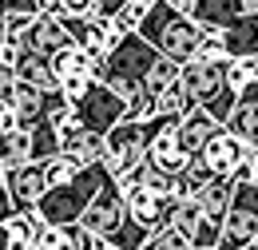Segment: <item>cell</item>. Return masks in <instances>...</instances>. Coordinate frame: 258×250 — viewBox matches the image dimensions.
Here are the masks:
<instances>
[{"label":"cell","mask_w":258,"mask_h":250,"mask_svg":"<svg viewBox=\"0 0 258 250\" xmlns=\"http://www.w3.org/2000/svg\"><path fill=\"white\" fill-rule=\"evenodd\" d=\"M163 4H171V8L183 12V16H191V8H195V0H163Z\"/></svg>","instance_id":"40"},{"label":"cell","mask_w":258,"mask_h":250,"mask_svg":"<svg viewBox=\"0 0 258 250\" xmlns=\"http://www.w3.org/2000/svg\"><path fill=\"white\" fill-rule=\"evenodd\" d=\"M60 155H68L76 167H96L107 155V143L88 127H72V131H60Z\"/></svg>","instance_id":"16"},{"label":"cell","mask_w":258,"mask_h":250,"mask_svg":"<svg viewBox=\"0 0 258 250\" xmlns=\"http://www.w3.org/2000/svg\"><path fill=\"white\" fill-rule=\"evenodd\" d=\"M171 84H179V64L167 60V56H159V60H155V68L147 72V80H143V92L159 95V92H167Z\"/></svg>","instance_id":"28"},{"label":"cell","mask_w":258,"mask_h":250,"mask_svg":"<svg viewBox=\"0 0 258 250\" xmlns=\"http://www.w3.org/2000/svg\"><path fill=\"white\" fill-rule=\"evenodd\" d=\"M4 230H8V242L36 246V238H40L44 222H40V215H36V211H12V215L4 219Z\"/></svg>","instance_id":"27"},{"label":"cell","mask_w":258,"mask_h":250,"mask_svg":"<svg viewBox=\"0 0 258 250\" xmlns=\"http://www.w3.org/2000/svg\"><path fill=\"white\" fill-rule=\"evenodd\" d=\"M258 60H226V88L230 92H246L254 84Z\"/></svg>","instance_id":"30"},{"label":"cell","mask_w":258,"mask_h":250,"mask_svg":"<svg viewBox=\"0 0 258 250\" xmlns=\"http://www.w3.org/2000/svg\"><path fill=\"white\" fill-rule=\"evenodd\" d=\"M167 226H171V230L191 246L195 234H199V226H203V211H199V203H195V199H183V203L175 199V203H171V211H167Z\"/></svg>","instance_id":"23"},{"label":"cell","mask_w":258,"mask_h":250,"mask_svg":"<svg viewBox=\"0 0 258 250\" xmlns=\"http://www.w3.org/2000/svg\"><path fill=\"white\" fill-rule=\"evenodd\" d=\"M68 44H76V40L68 36L64 20L52 16V12H40L32 20V28H28V40H24V48L36 52V56H44V60H52V56H56L60 48H68Z\"/></svg>","instance_id":"15"},{"label":"cell","mask_w":258,"mask_h":250,"mask_svg":"<svg viewBox=\"0 0 258 250\" xmlns=\"http://www.w3.org/2000/svg\"><path fill=\"white\" fill-rule=\"evenodd\" d=\"M16 207H12V199H8V187H4V179H0V219H8Z\"/></svg>","instance_id":"39"},{"label":"cell","mask_w":258,"mask_h":250,"mask_svg":"<svg viewBox=\"0 0 258 250\" xmlns=\"http://www.w3.org/2000/svg\"><path fill=\"white\" fill-rule=\"evenodd\" d=\"M16 84H32L40 92H60V84H56V76H52V64L44 60V56H36V52H20V60H16Z\"/></svg>","instance_id":"21"},{"label":"cell","mask_w":258,"mask_h":250,"mask_svg":"<svg viewBox=\"0 0 258 250\" xmlns=\"http://www.w3.org/2000/svg\"><path fill=\"white\" fill-rule=\"evenodd\" d=\"M254 84H258V72H254Z\"/></svg>","instance_id":"46"},{"label":"cell","mask_w":258,"mask_h":250,"mask_svg":"<svg viewBox=\"0 0 258 250\" xmlns=\"http://www.w3.org/2000/svg\"><path fill=\"white\" fill-rule=\"evenodd\" d=\"M123 40V32H119V24L115 20H103V16H92L88 20V28H84V40H80V48L92 56V60H103L115 44Z\"/></svg>","instance_id":"20"},{"label":"cell","mask_w":258,"mask_h":250,"mask_svg":"<svg viewBox=\"0 0 258 250\" xmlns=\"http://www.w3.org/2000/svg\"><path fill=\"white\" fill-rule=\"evenodd\" d=\"M111 175L103 171V163L96 167H84L72 183L64 187H48L44 191V199L36 203V215L44 226H76V222L84 219V211H88V203L99 195V187L107 183Z\"/></svg>","instance_id":"4"},{"label":"cell","mask_w":258,"mask_h":250,"mask_svg":"<svg viewBox=\"0 0 258 250\" xmlns=\"http://www.w3.org/2000/svg\"><path fill=\"white\" fill-rule=\"evenodd\" d=\"M0 179H4V163H0Z\"/></svg>","instance_id":"44"},{"label":"cell","mask_w":258,"mask_h":250,"mask_svg":"<svg viewBox=\"0 0 258 250\" xmlns=\"http://www.w3.org/2000/svg\"><path fill=\"white\" fill-rule=\"evenodd\" d=\"M36 250H76L72 226H44L36 238Z\"/></svg>","instance_id":"32"},{"label":"cell","mask_w":258,"mask_h":250,"mask_svg":"<svg viewBox=\"0 0 258 250\" xmlns=\"http://www.w3.org/2000/svg\"><path fill=\"white\" fill-rule=\"evenodd\" d=\"M195 60H226L223 32H203V44H199V56Z\"/></svg>","instance_id":"35"},{"label":"cell","mask_w":258,"mask_h":250,"mask_svg":"<svg viewBox=\"0 0 258 250\" xmlns=\"http://www.w3.org/2000/svg\"><path fill=\"white\" fill-rule=\"evenodd\" d=\"M155 60H159V52L139 32H127L103 60H92V80L103 84V88H111L119 99H127V95H135L143 88V80L155 68Z\"/></svg>","instance_id":"1"},{"label":"cell","mask_w":258,"mask_h":250,"mask_svg":"<svg viewBox=\"0 0 258 250\" xmlns=\"http://www.w3.org/2000/svg\"><path fill=\"white\" fill-rule=\"evenodd\" d=\"M135 32H139V36H143L159 56L175 60L179 68H183V64H191L195 56H199V44H203V28L195 24L191 16L175 12L171 4H163V0L151 4V12L143 16V24H139Z\"/></svg>","instance_id":"3"},{"label":"cell","mask_w":258,"mask_h":250,"mask_svg":"<svg viewBox=\"0 0 258 250\" xmlns=\"http://www.w3.org/2000/svg\"><path fill=\"white\" fill-rule=\"evenodd\" d=\"M167 123H171V119H159V115H151V119H143V123L119 119V123L103 135V143H107L103 171H107L111 179H123L139 163H147V147H151V139H155Z\"/></svg>","instance_id":"5"},{"label":"cell","mask_w":258,"mask_h":250,"mask_svg":"<svg viewBox=\"0 0 258 250\" xmlns=\"http://www.w3.org/2000/svg\"><path fill=\"white\" fill-rule=\"evenodd\" d=\"M187 250H199V246H187Z\"/></svg>","instance_id":"47"},{"label":"cell","mask_w":258,"mask_h":250,"mask_svg":"<svg viewBox=\"0 0 258 250\" xmlns=\"http://www.w3.org/2000/svg\"><path fill=\"white\" fill-rule=\"evenodd\" d=\"M4 187L16 211H36V203L44 199V163H16V167H4Z\"/></svg>","instance_id":"11"},{"label":"cell","mask_w":258,"mask_h":250,"mask_svg":"<svg viewBox=\"0 0 258 250\" xmlns=\"http://www.w3.org/2000/svg\"><path fill=\"white\" fill-rule=\"evenodd\" d=\"M230 199H234V179H211L207 191L195 199V203H199V211H203V222H211V226H219V230H223L226 211H230Z\"/></svg>","instance_id":"19"},{"label":"cell","mask_w":258,"mask_h":250,"mask_svg":"<svg viewBox=\"0 0 258 250\" xmlns=\"http://www.w3.org/2000/svg\"><path fill=\"white\" fill-rule=\"evenodd\" d=\"M0 163L12 167V159H8V135H0Z\"/></svg>","instance_id":"41"},{"label":"cell","mask_w":258,"mask_h":250,"mask_svg":"<svg viewBox=\"0 0 258 250\" xmlns=\"http://www.w3.org/2000/svg\"><path fill=\"white\" fill-rule=\"evenodd\" d=\"M48 64H52L56 84H68V80H84V76H92V56H88L80 44H68V48H60V52H56Z\"/></svg>","instance_id":"22"},{"label":"cell","mask_w":258,"mask_h":250,"mask_svg":"<svg viewBox=\"0 0 258 250\" xmlns=\"http://www.w3.org/2000/svg\"><path fill=\"white\" fill-rule=\"evenodd\" d=\"M16 131V111L8 99H0V135H12Z\"/></svg>","instance_id":"36"},{"label":"cell","mask_w":258,"mask_h":250,"mask_svg":"<svg viewBox=\"0 0 258 250\" xmlns=\"http://www.w3.org/2000/svg\"><path fill=\"white\" fill-rule=\"evenodd\" d=\"M4 24H8V20H4V12H0V44H4Z\"/></svg>","instance_id":"42"},{"label":"cell","mask_w":258,"mask_h":250,"mask_svg":"<svg viewBox=\"0 0 258 250\" xmlns=\"http://www.w3.org/2000/svg\"><path fill=\"white\" fill-rule=\"evenodd\" d=\"M242 250H258V246H254V242H250V246H242Z\"/></svg>","instance_id":"43"},{"label":"cell","mask_w":258,"mask_h":250,"mask_svg":"<svg viewBox=\"0 0 258 250\" xmlns=\"http://www.w3.org/2000/svg\"><path fill=\"white\" fill-rule=\"evenodd\" d=\"M187 163H191V155L183 151V143H179V131H175V123H167L151 139V147H147V167H155L159 175H183L187 171Z\"/></svg>","instance_id":"14"},{"label":"cell","mask_w":258,"mask_h":250,"mask_svg":"<svg viewBox=\"0 0 258 250\" xmlns=\"http://www.w3.org/2000/svg\"><path fill=\"white\" fill-rule=\"evenodd\" d=\"M0 222H4V219H0Z\"/></svg>","instance_id":"49"},{"label":"cell","mask_w":258,"mask_h":250,"mask_svg":"<svg viewBox=\"0 0 258 250\" xmlns=\"http://www.w3.org/2000/svg\"><path fill=\"white\" fill-rule=\"evenodd\" d=\"M175 131H179V143H183V151H187L191 159H199V151H203V147H207V143H211V139H215L223 127L215 123V119H211L203 107H195L191 115H183V119L175 123Z\"/></svg>","instance_id":"18"},{"label":"cell","mask_w":258,"mask_h":250,"mask_svg":"<svg viewBox=\"0 0 258 250\" xmlns=\"http://www.w3.org/2000/svg\"><path fill=\"white\" fill-rule=\"evenodd\" d=\"M80 171H84V167H76L68 155H56V159L44 163V183H48V187H64V183H72Z\"/></svg>","instance_id":"29"},{"label":"cell","mask_w":258,"mask_h":250,"mask_svg":"<svg viewBox=\"0 0 258 250\" xmlns=\"http://www.w3.org/2000/svg\"><path fill=\"white\" fill-rule=\"evenodd\" d=\"M254 246H258V238H254Z\"/></svg>","instance_id":"48"},{"label":"cell","mask_w":258,"mask_h":250,"mask_svg":"<svg viewBox=\"0 0 258 250\" xmlns=\"http://www.w3.org/2000/svg\"><path fill=\"white\" fill-rule=\"evenodd\" d=\"M52 16H68V20H92L96 16V0H48Z\"/></svg>","instance_id":"31"},{"label":"cell","mask_w":258,"mask_h":250,"mask_svg":"<svg viewBox=\"0 0 258 250\" xmlns=\"http://www.w3.org/2000/svg\"><path fill=\"white\" fill-rule=\"evenodd\" d=\"M12 88H16V72L0 64V99H8V95H12Z\"/></svg>","instance_id":"38"},{"label":"cell","mask_w":258,"mask_h":250,"mask_svg":"<svg viewBox=\"0 0 258 250\" xmlns=\"http://www.w3.org/2000/svg\"><path fill=\"white\" fill-rule=\"evenodd\" d=\"M123 107H127V99H119V95L111 92V88H103V84H92L88 92L72 103L80 127H88V131H96V135H107L111 127L119 123V119H123Z\"/></svg>","instance_id":"8"},{"label":"cell","mask_w":258,"mask_h":250,"mask_svg":"<svg viewBox=\"0 0 258 250\" xmlns=\"http://www.w3.org/2000/svg\"><path fill=\"white\" fill-rule=\"evenodd\" d=\"M246 12H258V0H195L191 20L203 32H226Z\"/></svg>","instance_id":"13"},{"label":"cell","mask_w":258,"mask_h":250,"mask_svg":"<svg viewBox=\"0 0 258 250\" xmlns=\"http://www.w3.org/2000/svg\"><path fill=\"white\" fill-rule=\"evenodd\" d=\"M155 115V95L151 92H139L127 95V107H123V119H131V123H143V119H151Z\"/></svg>","instance_id":"33"},{"label":"cell","mask_w":258,"mask_h":250,"mask_svg":"<svg viewBox=\"0 0 258 250\" xmlns=\"http://www.w3.org/2000/svg\"><path fill=\"white\" fill-rule=\"evenodd\" d=\"M143 250H187V242H183L171 226H159V230H151V234H147Z\"/></svg>","instance_id":"34"},{"label":"cell","mask_w":258,"mask_h":250,"mask_svg":"<svg viewBox=\"0 0 258 250\" xmlns=\"http://www.w3.org/2000/svg\"><path fill=\"white\" fill-rule=\"evenodd\" d=\"M246 155H254L246 143H238L230 131H219V135L199 151V163H203L215 179H234V171L246 163Z\"/></svg>","instance_id":"12"},{"label":"cell","mask_w":258,"mask_h":250,"mask_svg":"<svg viewBox=\"0 0 258 250\" xmlns=\"http://www.w3.org/2000/svg\"><path fill=\"white\" fill-rule=\"evenodd\" d=\"M139 167H143V163H139ZM139 167L127 171L123 179H115V183H119V195H123V207H127L131 219L139 222L143 230H159V226H167V211H171L175 199H159L155 191L139 179Z\"/></svg>","instance_id":"7"},{"label":"cell","mask_w":258,"mask_h":250,"mask_svg":"<svg viewBox=\"0 0 258 250\" xmlns=\"http://www.w3.org/2000/svg\"><path fill=\"white\" fill-rule=\"evenodd\" d=\"M179 84L195 99V107L211 103L226 88V60H191L179 68Z\"/></svg>","instance_id":"9"},{"label":"cell","mask_w":258,"mask_h":250,"mask_svg":"<svg viewBox=\"0 0 258 250\" xmlns=\"http://www.w3.org/2000/svg\"><path fill=\"white\" fill-rule=\"evenodd\" d=\"M80 226L92 230V234L103 238V242H111L115 250H143L147 234H151V230H143V226L127 215L123 195H119V183H115V179H107V183L99 187V195L88 203V211H84Z\"/></svg>","instance_id":"2"},{"label":"cell","mask_w":258,"mask_h":250,"mask_svg":"<svg viewBox=\"0 0 258 250\" xmlns=\"http://www.w3.org/2000/svg\"><path fill=\"white\" fill-rule=\"evenodd\" d=\"M56 155H60V131L52 127V119H44L28 131V163H48Z\"/></svg>","instance_id":"25"},{"label":"cell","mask_w":258,"mask_h":250,"mask_svg":"<svg viewBox=\"0 0 258 250\" xmlns=\"http://www.w3.org/2000/svg\"><path fill=\"white\" fill-rule=\"evenodd\" d=\"M127 0H96V16H103V20H115V12L123 8Z\"/></svg>","instance_id":"37"},{"label":"cell","mask_w":258,"mask_h":250,"mask_svg":"<svg viewBox=\"0 0 258 250\" xmlns=\"http://www.w3.org/2000/svg\"><path fill=\"white\" fill-rule=\"evenodd\" d=\"M258 238V183H234V199L226 211L219 250H242Z\"/></svg>","instance_id":"6"},{"label":"cell","mask_w":258,"mask_h":250,"mask_svg":"<svg viewBox=\"0 0 258 250\" xmlns=\"http://www.w3.org/2000/svg\"><path fill=\"white\" fill-rule=\"evenodd\" d=\"M12 111H16V131H32L36 123H44L60 103H68L60 92H40L32 84H16L12 95H8Z\"/></svg>","instance_id":"10"},{"label":"cell","mask_w":258,"mask_h":250,"mask_svg":"<svg viewBox=\"0 0 258 250\" xmlns=\"http://www.w3.org/2000/svg\"><path fill=\"white\" fill-rule=\"evenodd\" d=\"M40 4H44V8H48V0H40Z\"/></svg>","instance_id":"45"},{"label":"cell","mask_w":258,"mask_h":250,"mask_svg":"<svg viewBox=\"0 0 258 250\" xmlns=\"http://www.w3.org/2000/svg\"><path fill=\"white\" fill-rule=\"evenodd\" d=\"M223 44H226V60H258V12L238 16L223 32Z\"/></svg>","instance_id":"17"},{"label":"cell","mask_w":258,"mask_h":250,"mask_svg":"<svg viewBox=\"0 0 258 250\" xmlns=\"http://www.w3.org/2000/svg\"><path fill=\"white\" fill-rule=\"evenodd\" d=\"M195 111V99L183 92V84H171L167 92L155 95V115L159 119H171V123H179L183 115H191Z\"/></svg>","instance_id":"26"},{"label":"cell","mask_w":258,"mask_h":250,"mask_svg":"<svg viewBox=\"0 0 258 250\" xmlns=\"http://www.w3.org/2000/svg\"><path fill=\"white\" fill-rule=\"evenodd\" d=\"M223 131H230L238 143H246L250 151H258V103H238L230 111V119L223 123Z\"/></svg>","instance_id":"24"}]
</instances>
